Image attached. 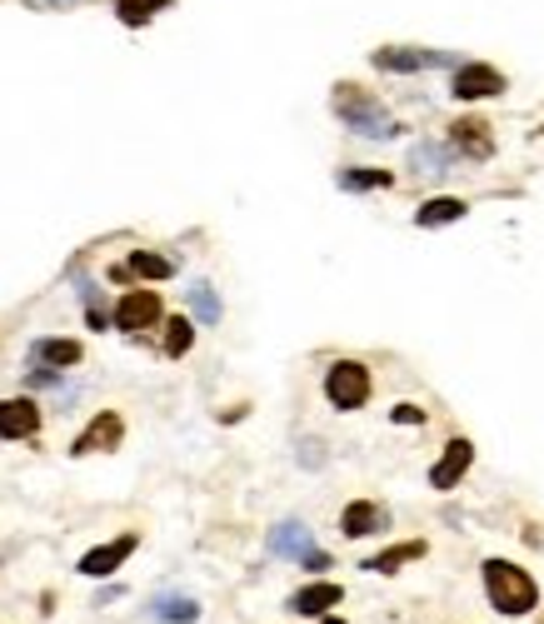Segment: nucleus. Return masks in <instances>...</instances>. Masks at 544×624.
Masks as SVG:
<instances>
[{"label": "nucleus", "instance_id": "1", "mask_svg": "<svg viewBox=\"0 0 544 624\" xmlns=\"http://www.w3.org/2000/svg\"><path fill=\"white\" fill-rule=\"evenodd\" d=\"M335 116L355 130V135H370V141H395V135H400V120H395L390 110L379 106L375 95H370L365 85H355V81L335 85Z\"/></svg>", "mask_w": 544, "mask_h": 624}, {"label": "nucleus", "instance_id": "2", "mask_svg": "<svg viewBox=\"0 0 544 624\" xmlns=\"http://www.w3.org/2000/svg\"><path fill=\"white\" fill-rule=\"evenodd\" d=\"M480 579H485V595L499 614H530L534 604H540L534 575L520 565H509V560H485V565H480Z\"/></svg>", "mask_w": 544, "mask_h": 624}, {"label": "nucleus", "instance_id": "3", "mask_svg": "<svg viewBox=\"0 0 544 624\" xmlns=\"http://www.w3.org/2000/svg\"><path fill=\"white\" fill-rule=\"evenodd\" d=\"M370 65H379V71H390V75H414V71L464 65V60L450 56V50H430V46H379L375 56H370Z\"/></svg>", "mask_w": 544, "mask_h": 624}, {"label": "nucleus", "instance_id": "4", "mask_svg": "<svg viewBox=\"0 0 544 624\" xmlns=\"http://www.w3.org/2000/svg\"><path fill=\"white\" fill-rule=\"evenodd\" d=\"M325 400L335 410H365L370 405V370L360 360H335L325 370Z\"/></svg>", "mask_w": 544, "mask_h": 624}, {"label": "nucleus", "instance_id": "5", "mask_svg": "<svg viewBox=\"0 0 544 624\" xmlns=\"http://www.w3.org/2000/svg\"><path fill=\"white\" fill-rule=\"evenodd\" d=\"M110 320H116L125 335H145L150 325L166 320V300H160L155 290H125L116 300V315H110Z\"/></svg>", "mask_w": 544, "mask_h": 624}, {"label": "nucleus", "instance_id": "6", "mask_svg": "<svg viewBox=\"0 0 544 624\" xmlns=\"http://www.w3.org/2000/svg\"><path fill=\"white\" fill-rule=\"evenodd\" d=\"M120 440H125V420H120L116 410H100L90 424H85L81 435L71 440V455H110V449H120Z\"/></svg>", "mask_w": 544, "mask_h": 624}, {"label": "nucleus", "instance_id": "7", "mask_svg": "<svg viewBox=\"0 0 544 624\" xmlns=\"http://www.w3.org/2000/svg\"><path fill=\"white\" fill-rule=\"evenodd\" d=\"M135 544H141V535H116L110 544H95V550H85L81 560H75V569H81L85 579H110L135 554Z\"/></svg>", "mask_w": 544, "mask_h": 624}, {"label": "nucleus", "instance_id": "8", "mask_svg": "<svg viewBox=\"0 0 544 624\" xmlns=\"http://www.w3.org/2000/svg\"><path fill=\"white\" fill-rule=\"evenodd\" d=\"M505 91V75L485 60H464L455 71V100H485V95H499Z\"/></svg>", "mask_w": 544, "mask_h": 624}, {"label": "nucleus", "instance_id": "9", "mask_svg": "<svg viewBox=\"0 0 544 624\" xmlns=\"http://www.w3.org/2000/svg\"><path fill=\"white\" fill-rule=\"evenodd\" d=\"M344 585H335V579H315V585H300L290 600H285V610L290 614H305V620H319V614H330L335 604H340Z\"/></svg>", "mask_w": 544, "mask_h": 624}, {"label": "nucleus", "instance_id": "10", "mask_svg": "<svg viewBox=\"0 0 544 624\" xmlns=\"http://www.w3.org/2000/svg\"><path fill=\"white\" fill-rule=\"evenodd\" d=\"M40 430V405L31 395L0 400V440H31Z\"/></svg>", "mask_w": 544, "mask_h": 624}, {"label": "nucleus", "instance_id": "11", "mask_svg": "<svg viewBox=\"0 0 544 624\" xmlns=\"http://www.w3.org/2000/svg\"><path fill=\"white\" fill-rule=\"evenodd\" d=\"M390 525V509H379L375 500H350L340 515V535L344 540H365V535H379Z\"/></svg>", "mask_w": 544, "mask_h": 624}, {"label": "nucleus", "instance_id": "12", "mask_svg": "<svg viewBox=\"0 0 544 624\" xmlns=\"http://www.w3.org/2000/svg\"><path fill=\"white\" fill-rule=\"evenodd\" d=\"M176 275V265H170L166 255H155V250H135V255H125L120 265H110V280H170Z\"/></svg>", "mask_w": 544, "mask_h": 624}, {"label": "nucleus", "instance_id": "13", "mask_svg": "<svg viewBox=\"0 0 544 624\" xmlns=\"http://www.w3.org/2000/svg\"><path fill=\"white\" fill-rule=\"evenodd\" d=\"M470 465H474V445L470 440H450L445 455H439V465L430 470V484H435V490H455V484L470 475Z\"/></svg>", "mask_w": 544, "mask_h": 624}, {"label": "nucleus", "instance_id": "14", "mask_svg": "<svg viewBox=\"0 0 544 624\" xmlns=\"http://www.w3.org/2000/svg\"><path fill=\"white\" fill-rule=\"evenodd\" d=\"M450 141H455L450 151H455V155H470V160H489V155H495V135H489L485 120H474V116L455 120Z\"/></svg>", "mask_w": 544, "mask_h": 624}, {"label": "nucleus", "instance_id": "15", "mask_svg": "<svg viewBox=\"0 0 544 624\" xmlns=\"http://www.w3.org/2000/svg\"><path fill=\"white\" fill-rule=\"evenodd\" d=\"M31 360L46 370H71L85 360V345L81 340H65V335H50V340H36L31 345Z\"/></svg>", "mask_w": 544, "mask_h": 624}, {"label": "nucleus", "instance_id": "16", "mask_svg": "<svg viewBox=\"0 0 544 624\" xmlns=\"http://www.w3.org/2000/svg\"><path fill=\"white\" fill-rule=\"evenodd\" d=\"M265 544H270L275 560H300V554L315 544V535H310V525H300V519H280Z\"/></svg>", "mask_w": 544, "mask_h": 624}, {"label": "nucleus", "instance_id": "17", "mask_svg": "<svg viewBox=\"0 0 544 624\" xmlns=\"http://www.w3.org/2000/svg\"><path fill=\"white\" fill-rule=\"evenodd\" d=\"M150 614L160 624H195L201 620V600H195V595H180V589H166V595L150 600Z\"/></svg>", "mask_w": 544, "mask_h": 624}, {"label": "nucleus", "instance_id": "18", "mask_svg": "<svg viewBox=\"0 0 544 624\" xmlns=\"http://www.w3.org/2000/svg\"><path fill=\"white\" fill-rule=\"evenodd\" d=\"M425 550L430 544L425 540H400L395 550H379V554H370L360 569H370V575H395V569H404L410 560H425Z\"/></svg>", "mask_w": 544, "mask_h": 624}, {"label": "nucleus", "instance_id": "19", "mask_svg": "<svg viewBox=\"0 0 544 624\" xmlns=\"http://www.w3.org/2000/svg\"><path fill=\"white\" fill-rule=\"evenodd\" d=\"M464 215H470V205L455 201V195H435V201H425L420 211H414V225L420 230H439V225H460Z\"/></svg>", "mask_w": 544, "mask_h": 624}, {"label": "nucleus", "instance_id": "20", "mask_svg": "<svg viewBox=\"0 0 544 624\" xmlns=\"http://www.w3.org/2000/svg\"><path fill=\"white\" fill-rule=\"evenodd\" d=\"M185 305H190V315L201 320V325H220V295H215L210 280H190Z\"/></svg>", "mask_w": 544, "mask_h": 624}, {"label": "nucleus", "instance_id": "21", "mask_svg": "<svg viewBox=\"0 0 544 624\" xmlns=\"http://www.w3.org/2000/svg\"><path fill=\"white\" fill-rule=\"evenodd\" d=\"M385 185H395L390 170H370V166L340 170V190H350V195H365V190H385Z\"/></svg>", "mask_w": 544, "mask_h": 624}, {"label": "nucleus", "instance_id": "22", "mask_svg": "<svg viewBox=\"0 0 544 624\" xmlns=\"http://www.w3.org/2000/svg\"><path fill=\"white\" fill-rule=\"evenodd\" d=\"M190 345H195V320H190V315H170L166 320V355H170V360H180V355H190Z\"/></svg>", "mask_w": 544, "mask_h": 624}, {"label": "nucleus", "instance_id": "23", "mask_svg": "<svg viewBox=\"0 0 544 624\" xmlns=\"http://www.w3.org/2000/svg\"><path fill=\"white\" fill-rule=\"evenodd\" d=\"M450 155H455V151H445V145H414V151H410V166L425 170V176H445Z\"/></svg>", "mask_w": 544, "mask_h": 624}, {"label": "nucleus", "instance_id": "24", "mask_svg": "<svg viewBox=\"0 0 544 624\" xmlns=\"http://www.w3.org/2000/svg\"><path fill=\"white\" fill-rule=\"evenodd\" d=\"M166 5H170V0H116V15L125 25H145L155 11H166Z\"/></svg>", "mask_w": 544, "mask_h": 624}, {"label": "nucleus", "instance_id": "25", "mask_svg": "<svg viewBox=\"0 0 544 624\" xmlns=\"http://www.w3.org/2000/svg\"><path fill=\"white\" fill-rule=\"evenodd\" d=\"M300 565H305V569H315V575H325V569H330V554H325V550H315V544H310V550L300 554Z\"/></svg>", "mask_w": 544, "mask_h": 624}, {"label": "nucleus", "instance_id": "26", "mask_svg": "<svg viewBox=\"0 0 544 624\" xmlns=\"http://www.w3.org/2000/svg\"><path fill=\"white\" fill-rule=\"evenodd\" d=\"M25 385L50 389V385H60V375H56V370H46V365H36V370H31V375H25Z\"/></svg>", "mask_w": 544, "mask_h": 624}, {"label": "nucleus", "instance_id": "27", "mask_svg": "<svg viewBox=\"0 0 544 624\" xmlns=\"http://www.w3.org/2000/svg\"><path fill=\"white\" fill-rule=\"evenodd\" d=\"M390 420H395V424H425V415L414 410V405H395V410H390Z\"/></svg>", "mask_w": 544, "mask_h": 624}, {"label": "nucleus", "instance_id": "28", "mask_svg": "<svg viewBox=\"0 0 544 624\" xmlns=\"http://www.w3.org/2000/svg\"><path fill=\"white\" fill-rule=\"evenodd\" d=\"M36 11H60V5H75V0H31Z\"/></svg>", "mask_w": 544, "mask_h": 624}, {"label": "nucleus", "instance_id": "29", "mask_svg": "<svg viewBox=\"0 0 544 624\" xmlns=\"http://www.w3.org/2000/svg\"><path fill=\"white\" fill-rule=\"evenodd\" d=\"M110 600H120V585H106L100 595H95V604H110Z\"/></svg>", "mask_w": 544, "mask_h": 624}, {"label": "nucleus", "instance_id": "30", "mask_svg": "<svg viewBox=\"0 0 544 624\" xmlns=\"http://www.w3.org/2000/svg\"><path fill=\"white\" fill-rule=\"evenodd\" d=\"M319 624H344V620H340V614H319Z\"/></svg>", "mask_w": 544, "mask_h": 624}, {"label": "nucleus", "instance_id": "31", "mask_svg": "<svg viewBox=\"0 0 544 624\" xmlns=\"http://www.w3.org/2000/svg\"><path fill=\"white\" fill-rule=\"evenodd\" d=\"M540 624H544V614H540Z\"/></svg>", "mask_w": 544, "mask_h": 624}]
</instances>
